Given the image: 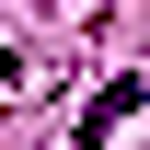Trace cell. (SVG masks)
I'll use <instances>...</instances> for the list:
<instances>
[{
  "label": "cell",
  "instance_id": "1",
  "mask_svg": "<svg viewBox=\"0 0 150 150\" xmlns=\"http://www.w3.org/2000/svg\"><path fill=\"white\" fill-rule=\"evenodd\" d=\"M139 93H150V81H104V93L81 104V150H104L115 127H127V115H139Z\"/></svg>",
  "mask_w": 150,
  "mask_h": 150
}]
</instances>
